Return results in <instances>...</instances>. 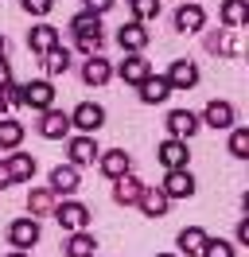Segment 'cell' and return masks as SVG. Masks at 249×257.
Returning <instances> with one entry per match:
<instances>
[{
  "label": "cell",
  "mask_w": 249,
  "mask_h": 257,
  "mask_svg": "<svg viewBox=\"0 0 249 257\" xmlns=\"http://www.w3.org/2000/svg\"><path fill=\"white\" fill-rule=\"evenodd\" d=\"M70 32H74L82 55H97V51H101V39H105V35H101V16H97V12H90V8L78 12V16L70 20Z\"/></svg>",
  "instance_id": "obj_1"
},
{
  "label": "cell",
  "mask_w": 249,
  "mask_h": 257,
  "mask_svg": "<svg viewBox=\"0 0 249 257\" xmlns=\"http://www.w3.org/2000/svg\"><path fill=\"white\" fill-rule=\"evenodd\" d=\"M20 97H24V105L31 109H51L55 105V82L51 78H39V82H28V86H20Z\"/></svg>",
  "instance_id": "obj_2"
},
{
  "label": "cell",
  "mask_w": 249,
  "mask_h": 257,
  "mask_svg": "<svg viewBox=\"0 0 249 257\" xmlns=\"http://www.w3.org/2000/svg\"><path fill=\"white\" fill-rule=\"evenodd\" d=\"M160 191L168 195V199H191V195H195V176H191L187 168H168Z\"/></svg>",
  "instance_id": "obj_3"
},
{
  "label": "cell",
  "mask_w": 249,
  "mask_h": 257,
  "mask_svg": "<svg viewBox=\"0 0 249 257\" xmlns=\"http://www.w3.org/2000/svg\"><path fill=\"white\" fill-rule=\"evenodd\" d=\"M105 125V109L97 101H82L74 113H70V128H82V133H97Z\"/></svg>",
  "instance_id": "obj_4"
},
{
  "label": "cell",
  "mask_w": 249,
  "mask_h": 257,
  "mask_svg": "<svg viewBox=\"0 0 249 257\" xmlns=\"http://www.w3.org/2000/svg\"><path fill=\"white\" fill-rule=\"evenodd\" d=\"M55 218H59L62 230L74 234V230H86V226H90V210L82 207V203H74V199H66L62 207H55Z\"/></svg>",
  "instance_id": "obj_5"
},
{
  "label": "cell",
  "mask_w": 249,
  "mask_h": 257,
  "mask_svg": "<svg viewBox=\"0 0 249 257\" xmlns=\"http://www.w3.org/2000/svg\"><path fill=\"white\" fill-rule=\"evenodd\" d=\"M137 90H140V101H144V105H164L171 97V82L164 78V74H148Z\"/></svg>",
  "instance_id": "obj_6"
},
{
  "label": "cell",
  "mask_w": 249,
  "mask_h": 257,
  "mask_svg": "<svg viewBox=\"0 0 249 257\" xmlns=\"http://www.w3.org/2000/svg\"><path fill=\"white\" fill-rule=\"evenodd\" d=\"M8 241H12L16 249H31V245H35V241H39V222H35V218H16L12 226H8Z\"/></svg>",
  "instance_id": "obj_7"
},
{
  "label": "cell",
  "mask_w": 249,
  "mask_h": 257,
  "mask_svg": "<svg viewBox=\"0 0 249 257\" xmlns=\"http://www.w3.org/2000/svg\"><path fill=\"white\" fill-rule=\"evenodd\" d=\"M164 78L171 82V90H191V86H199V66L191 63V59H175Z\"/></svg>",
  "instance_id": "obj_8"
},
{
  "label": "cell",
  "mask_w": 249,
  "mask_h": 257,
  "mask_svg": "<svg viewBox=\"0 0 249 257\" xmlns=\"http://www.w3.org/2000/svg\"><path fill=\"white\" fill-rule=\"evenodd\" d=\"M156 156H160V164H164V168H187V160H191L187 141H179V137H168L164 145L156 148Z\"/></svg>",
  "instance_id": "obj_9"
},
{
  "label": "cell",
  "mask_w": 249,
  "mask_h": 257,
  "mask_svg": "<svg viewBox=\"0 0 249 257\" xmlns=\"http://www.w3.org/2000/svg\"><path fill=\"white\" fill-rule=\"evenodd\" d=\"M199 133V117L191 109H175L168 113V137H179V141H191Z\"/></svg>",
  "instance_id": "obj_10"
},
{
  "label": "cell",
  "mask_w": 249,
  "mask_h": 257,
  "mask_svg": "<svg viewBox=\"0 0 249 257\" xmlns=\"http://www.w3.org/2000/svg\"><path fill=\"white\" fill-rule=\"evenodd\" d=\"M55 195H62V199H70V195L78 191V168L74 164H59L55 172H51V183H47Z\"/></svg>",
  "instance_id": "obj_11"
},
{
  "label": "cell",
  "mask_w": 249,
  "mask_h": 257,
  "mask_svg": "<svg viewBox=\"0 0 249 257\" xmlns=\"http://www.w3.org/2000/svg\"><path fill=\"white\" fill-rule=\"evenodd\" d=\"M168 195L160 191V187H148V183H144V191H140V199H137V207L144 210V214H148V218H164V214H168Z\"/></svg>",
  "instance_id": "obj_12"
},
{
  "label": "cell",
  "mask_w": 249,
  "mask_h": 257,
  "mask_svg": "<svg viewBox=\"0 0 249 257\" xmlns=\"http://www.w3.org/2000/svg\"><path fill=\"white\" fill-rule=\"evenodd\" d=\"M117 74H121L129 86H140V82L152 74V66H148V59H140V51H133L129 59H121V66H117Z\"/></svg>",
  "instance_id": "obj_13"
},
{
  "label": "cell",
  "mask_w": 249,
  "mask_h": 257,
  "mask_svg": "<svg viewBox=\"0 0 249 257\" xmlns=\"http://www.w3.org/2000/svg\"><path fill=\"white\" fill-rule=\"evenodd\" d=\"M39 133L47 141H62L70 133V113H59V109H43V121H39Z\"/></svg>",
  "instance_id": "obj_14"
},
{
  "label": "cell",
  "mask_w": 249,
  "mask_h": 257,
  "mask_svg": "<svg viewBox=\"0 0 249 257\" xmlns=\"http://www.w3.org/2000/svg\"><path fill=\"white\" fill-rule=\"evenodd\" d=\"M113 183H117V187H113V199H117L121 207H133V203L140 199V191H144V183H140V179L133 176V172H125V176H117Z\"/></svg>",
  "instance_id": "obj_15"
},
{
  "label": "cell",
  "mask_w": 249,
  "mask_h": 257,
  "mask_svg": "<svg viewBox=\"0 0 249 257\" xmlns=\"http://www.w3.org/2000/svg\"><path fill=\"white\" fill-rule=\"evenodd\" d=\"M199 125H210V128H233V105L230 101H210L202 109V121Z\"/></svg>",
  "instance_id": "obj_16"
},
{
  "label": "cell",
  "mask_w": 249,
  "mask_h": 257,
  "mask_svg": "<svg viewBox=\"0 0 249 257\" xmlns=\"http://www.w3.org/2000/svg\"><path fill=\"white\" fill-rule=\"evenodd\" d=\"M97 160V145H93V133H82L70 141V164L74 168H86V164Z\"/></svg>",
  "instance_id": "obj_17"
},
{
  "label": "cell",
  "mask_w": 249,
  "mask_h": 257,
  "mask_svg": "<svg viewBox=\"0 0 249 257\" xmlns=\"http://www.w3.org/2000/svg\"><path fill=\"white\" fill-rule=\"evenodd\" d=\"M117 43H121L125 51H144L148 47V28H144L140 20H133V24H125L121 32H117Z\"/></svg>",
  "instance_id": "obj_18"
},
{
  "label": "cell",
  "mask_w": 249,
  "mask_h": 257,
  "mask_svg": "<svg viewBox=\"0 0 249 257\" xmlns=\"http://www.w3.org/2000/svg\"><path fill=\"white\" fill-rule=\"evenodd\" d=\"M202 24H206V12H202L199 4L183 0V4H179V12H175V28H179V32H199Z\"/></svg>",
  "instance_id": "obj_19"
},
{
  "label": "cell",
  "mask_w": 249,
  "mask_h": 257,
  "mask_svg": "<svg viewBox=\"0 0 249 257\" xmlns=\"http://www.w3.org/2000/svg\"><path fill=\"white\" fill-rule=\"evenodd\" d=\"M28 43L35 55H47L51 47H59V28H51V24H39V28H31Z\"/></svg>",
  "instance_id": "obj_20"
},
{
  "label": "cell",
  "mask_w": 249,
  "mask_h": 257,
  "mask_svg": "<svg viewBox=\"0 0 249 257\" xmlns=\"http://www.w3.org/2000/svg\"><path fill=\"white\" fill-rule=\"evenodd\" d=\"M101 172H105L109 179L125 176V172H133V156H129L125 148H113V152H105V156H101Z\"/></svg>",
  "instance_id": "obj_21"
},
{
  "label": "cell",
  "mask_w": 249,
  "mask_h": 257,
  "mask_svg": "<svg viewBox=\"0 0 249 257\" xmlns=\"http://www.w3.org/2000/svg\"><path fill=\"white\" fill-rule=\"evenodd\" d=\"M109 74H113V66H109L101 55H90V59H86V66H82V78H86V86H105Z\"/></svg>",
  "instance_id": "obj_22"
},
{
  "label": "cell",
  "mask_w": 249,
  "mask_h": 257,
  "mask_svg": "<svg viewBox=\"0 0 249 257\" xmlns=\"http://www.w3.org/2000/svg\"><path fill=\"white\" fill-rule=\"evenodd\" d=\"M28 210H31V218H39V214H55V191H51V187H31Z\"/></svg>",
  "instance_id": "obj_23"
},
{
  "label": "cell",
  "mask_w": 249,
  "mask_h": 257,
  "mask_svg": "<svg viewBox=\"0 0 249 257\" xmlns=\"http://www.w3.org/2000/svg\"><path fill=\"white\" fill-rule=\"evenodd\" d=\"M222 24L233 28V32L245 28V24H249V4H245V0H226V4H222Z\"/></svg>",
  "instance_id": "obj_24"
},
{
  "label": "cell",
  "mask_w": 249,
  "mask_h": 257,
  "mask_svg": "<svg viewBox=\"0 0 249 257\" xmlns=\"http://www.w3.org/2000/svg\"><path fill=\"white\" fill-rule=\"evenodd\" d=\"M202 241H206V230H202V226H187V230H179V253L199 257L202 253Z\"/></svg>",
  "instance_id": "obj_25"
},
{
  "label": "cell",
  "mask_w": 249,
  "mask_h": 257,
  "mask_svg": "<svg viewBox=\"0 0 249 257\" xmlns=\"http://www.w3.org/2000/svg\"><path fill=\"white\" fill-rule=\"evenodd\" d=\"M93 253H97V241L86 230H74L70 241H66V257H93Z\"/></svg>",
  "instance_id": "obj_26"
},
{
  "label": "cell",
  "mask_w": 249,
  "mask_h": 257,
  "mask_svg": "<svg viewBox=\"0 0 249 257\" xmlns=\"http://www.w3.org/2000/svg\"><path fill=\"white\" fill-rule=\"evenodd\" d=\"M8 172H12V183H28L35 176V160H31L28 152H12V160H8Z\"/></svg>",
  "instance_id": "obj_27"
},
{
  "label": "cell",
  "mask_w": 249,
  "mask_h": 257,
  "mask_svg": "<svg viewBox=\"0 0 249 257\" xmlns=\"http://www.w3.org/2000/svg\"><path fill=\"white\" fill-rule=\"evenodd\" d=\"M43 66H47V74H51V78L66 74V70H70V51H66V47H51L43 55Z\"/></svg>",
  "instance_id": "obj_28"
},
{
  "label": "cell",
  "mask_w": 249,
  "mask_h": 257,
  "mask_svg": "<svg viewBox=\"0 0 249 257\" xmlns=\"http://www.w3.org/2000/svg\"><path fill=\"white\" fill-rule=\"evenodd\" d=\"M20 141H24V125L20 121H0V148L4 152H12V148H20Z\"/></svg>",
  "instance_id": "obj_29"
},
{
  "label": "cell",
  "mask_w": 249,
  "mask_h": 257,
  "mask_svg": "<svg viewBox=\"0 0 249 257\" xmlns=\"http://www.w3.org/2000/svg\"><path fill=\"white\" fill-rule=\"evenodd\" d=\"M16 105H24V97H20V86L12 78L0 82V109H16Z\"/></svg>",
  "instance_id": "obj_30"
},
{
  "label": "cell",
  "mask_w": 249,
  "mask_h": 257,
  "mask_svg": "<svg viewBox=\"0 0 249 257\" xmlns=\"http://www.w3.org/2000/svg\"><path fill=\"white\" fill-rule=\"evenodd\" d=\"M230 156L249 160V128H233L230 133Z\"/></svg>",
  "instance_id": "obj_31"
},
{
  "label": "cell",
  "mask_w": 249,
  "mask_h": 257,
  "mask_svg": "<svg viewBox=\"0 0 249 257\" xmlns=\"http://www.w3.org/2000/svg\"><path fill=\"white\" fill-rule=\"evenodd\" d=\"M199 257H233V245H230V241H222V238H210V234H206Z\"/></svg>",
  "instance_id": "obj_32"
},
{
  "label": "cell",
  "mask_w": 249,
  "mask_h": 257,
  "mask_svg": "<svg viewBox=\"0 0 249 257\" xmlns=\"http://www.w3.org/2000/svg\"><path fill=\"white\" fill-rule=\"evenodd\" d=\"M133 16H137L140 24L156 20V16H160V0H133Z\"/></svg>",
  "instance_id": "obj_33"
},
{
  "label": "cell",
  "mask_w": 249,
  "mask_h": 257,
  "mask_svg": "<svg viewBox=\"0 0 249 257\" xmlns=\"http://www.w3.org/2000/svg\"><path fill=\"white\" fill-rule=\"evenodd\" d=\"M51 8H55V0H24V12L31 16H51Z\"/></svg>",
  "instance_id": "obj_34"
},
{
  "label": "cell",
  "mask_w": 249,
  "mask_h": 257,
  "mask_svg": "<svg viewBox=\"0 0 249 257\" xmlns=\"http://www.w3.org/2000/svg\"><path fill=\"white\" fill-rule=\"evenodd\" d=\"M86 8H90V12H97V16H105L109 8H113V0H86Z\"/></svg>",
  "instance_id": "obj_35"
},
{
  "label": "cell",
  "mask_w": 249,
  "mask_h": 257,
  "mask_svg": "<svg viewBox=\"0 0 249 257\" xmlns=\"http://www.w3.org/2000/svg\"><path fill=\"white\" fill-rule=\"evenodd\" d=\"M237 241H241V245H249V218H241V222H237Z\"/></svg>",
  "instance_id": "obj_36"
},
{
  "label": "cell",
  "mask_w": 249,
  "mask_h": 257,
  "mask_svg": "<svg viewBox=\"0 0 249 257\" xmlns=\"http://www.w3.org/2000/svg\"><path fill=\"white\" fill-rule=\"evenodd\" d=\"M8 183H12V172H8V164H0V191H4Z\"/></svg>",
  "instance_id": "obj_37"
},
{
  "label": "cell",
  "mask_w": 249,
  "mask_h": 257,
  "mask_svg": "<svg viewBox=\"0 0 249 257\" xmlns=\"http://www.w3.org/2000/svg\"><path fill=\"white\" fill-rule=\"evenodd\" d=\"M4 78H12V70H8V59L0 55V82H4Z\"/></svg>",
  "instance_id": "obj_38"
},
{
  "label": "cell",
  "mask_w": 249,
  "mask_h": 257,
  "mask_svg": "<svg viewBox=\"0 0 249 257\" xmlns=\"http://www.w3.org/2000/svg\"><path fill=\"white\" fill-rule=\"evenodd\" d=\"M8 257H28V249H12V253H8Z\"/></svg>",
  "instance_id": "obj_39"
},
{
  "label": "cell",
  "mask_w": 249,
  "mask_h": 257,
  "mask_svg": "<svg viewBox=\"0 0 249 257\" xmlns=\"http://www.w3.org/2000/svg\"><path fill=\"white\" fill-rule=\"evenodd\" d=\"M0 55H4V35H0Z\"/></svg>",
  "instance_id": "obj_40"
},
{
  "label": "cell",
  "mask_w": 249,
  "mask_h": 257,
  "mask_svg": "<svg viewBox=\"0 0 249 257\" xmlns=\"http://www.w3.org/2000/svg\"><path fill=\"white\" fill-rule=\"evenodd\" d=\"M156 257H175V253H156Z\"/></svg>",
  "instance_id": "obj_41"
}]
</instances>
